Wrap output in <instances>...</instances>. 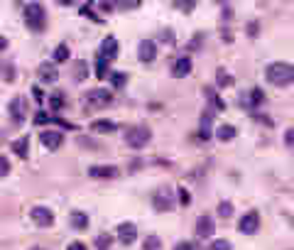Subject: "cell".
Returning a JSON list of instances; mask_svg holds the SVG:
<instances>
[{
    "instance_id": "obj_48",
    "label": "cell",
    "mask_w": 294,
    "mask_h": 250,
    "mask_svg": "<svg viewBox=\"0 0 294 250\" xmlns=\"http://www.w3.org/2000/svg\"><path fill=\"white\" fill-rule=\"evenodd\" d=\"M223 17H233V10H230V5H226V8H223Z\"/></svg>"
},
{
    "instance_id": "obj_37",
    "label": "cell",
    "mask_w": 294,
    "mask_h": 250,
    "mask_svg": "<svg viewBox=\"0 0 294 250\" xmlns=\"http://www.w3.org/2000/svg\"><path fill=\"white\" fill-rule=\"evenodd\" d=\"M177 192H179V204H181V206H186V204H189V201H192V194L186 192L184 186H179Z\"/></svg>"
},
{
    "instance_id": "obj_36",
    "label": "cell",
    "mask_w": 294,
    "mask_h": 250,
    "mask_svg": "<svg viewBox=\"0 0 294 250\" xmlns=\"http://www.w3.org/2000/svg\"><path fill=\"white\" fill-rule=\"evenodd\" d=\"M120 10H135V8H140V0H128V3H115Z\"/></svg>"
},
{
    "instance_id": "obj_46",
    "label": "cell",
    "mask_w": 294,
    "mask_h": 250,
    "mask_svg": "<svg viewBox=\"0 0 294 250\" xmlns=\"http://www.w3.org/2000/svg\"><path fill=\"white\" fill-rule=\"evenodd\" d=\"M47 120H49V115H47V113H37V115H34V123H47Z\"/></svg>"
},
{
    "instance_id": "obj_5",
    "label": "cell",
    "mask_w": 294,
    "mask_h": 250,
    "mask_svg": "<svg viewBox=\"0 0 294 250\" xmlns=\"http://www.w3.org/2000/svg\"><path fill=\"white\" fill-rule=\"evenodd\" d=\"M152 204H155V209H157V211H170L172 206H174L172 189H167V186H159L157 192H155V196H152Z\"/></svg>"
},
{
    "instance_id": "obj_47",
    "label": "cell",
    "mask_w": 294,
    "mask_h": 250,
    "mask_svg": "<svg viewBox=\"0 0 294 250\" xmlns=\"http://www.w3.org/2000/svg\"><path fill=\"white\" fill-rule=\"evenodd\" d=\"M34 91V98H37V101H42V98H45V93H42V89H32Z\"/></svg>"
},
{
    "instance_id": "obj_12",
    "label": "cell",
    "mask_w": 294,
    "mask_h": 250,
    "mask_svg": "<svg viewBox=\"0 0 294 250\" xmlns=\"http://www.w3.org/2000/svg\"><path fill=\"white\" fill-rule=\"evenodd\" d=\"M214 231H216V226H214V218L211 216H199V221H196V236L199 238H208V236H214Z\"/></svg>"
},
{
    "instance_id": "obj_16",
    "label": "cell",
    "mask_w": 294,
    "mask_h": 250,
    "mask_svg": "<svg viewBox=\"0 0 294 250\" xmlns=\"http://www.w3.org/2000/svg\"><path fill=\"white\" fill-rule=\"evenodd\" d=\"M39 79L42 81H47V84H54V81L59 79V71H57V67L54 64H49V61H45V64H39Z\"/></svg>"
},
{
    "instance_id": "obj_23",
    "label": "cell",
    "mask_w": 294,
    "mask_h": 250,
    "mask_svg": "<svg viewBox=\"0 0 294 250\" xmlns=\"http://www.w3.org/2000/svg\"><path fill=\"white\" fill-rule=\"evenodd\" d=\"M216 111H208V113H204V118H201V137L204 140H208L211 137V118H214Z\"/></svg>"
},
{
    "instance_id": "obj_25",
    "label": "cell",
    "mask_w": 294,
    "mask_h": 250,
    "mask_svg": "<svg viewBox=\"0 0 294 250\" xmlns=\"http://www.w3.org/2000/svg\"><path fill=\"white\" fill-rule=\"evenodd\" d=\"M111 245H113V236H111V233L96 236V248L98 250H111Z\"/></svg>"
},
{
    "instance_id": "obj_29",
    "label": "cell",
    "mask_w": 294,
    "mask_h": 250,
    "mask_svg": "<svg viewBox=\"0 0 294 250\" xmlns=\"http://www.w3.org/2000/svg\"><path fill=\"white\" fill-rule=\"evenodd\" d=\"M125 81H128V76H125L123 71H113V74H111V84H113V89H120Z\"/></svg>"
},
{
    "instance_id": "obj_17",
    "label": "cell",
    "mask_w": 294,
    "mask_h": 250,
    "mask_svg": "<svg viewBox=\"0 0 294 250\" xmlns=\"http://www.w3.org/2000/svg\"><path fill=\"white\" fill-rule=\"evenodd\" d=\"M69 223H71V228H76V231H83V228H89V216L76 209V211L69 214Z\"/></svg>"
},
{
    "instance_id": "obj_18",
    "label": "cell",
    "mask_w": 294,
    "mask_h": 250,
    "mask_svg": "<svg viewBox=\"0 0 294 250\" xmlns=\"http://www.w3.org/2000/svg\"><path fill=\"white\" fill-rule=\"evenodd\" d=\"M12 150H15V155H17V157H27V155H30V135H23L20 137V140H15V142H12Z\"/></svg>"
},
{
    "instance_id": "obj_22",
    "label": "cell",
    "mask_w": 294,
    "mask_h": 250,
    "mask_svg": "<svg viewBox=\"0 0 294 250\" xmlns=\"http://www.w3.org/2000/svg\"><path fill=\"white\" fill-rule=\"evenodd\" d=\"M76 142H79L81 148L91 150V152H98V150H103V145L98 142V140H93V137H83V135H81L79 140H76Z\"/></svg>"
},
{
    "instance_id": "obj_9",
    "label": "cell",
    "mask_w": 294,
    "mask_h": 250,
    "mask_svg": "<svg viewBox=\"0 0 294 250\" xmlns=\"http://www.w3.org/2000/svg\"><path fill=\"white\" fill-rule=\"evenodd\" d=\"M115 57H118V39H115V37H106L101 42V54H98V59L113 61Z\"/></svg>"
},
{
    "instance_id": "obj_21",
    "label": "cell",
    "mask_w": 294,
    "mask_h": 250,
    "mask_svg": "<svg viewBox=\"0 0 294 250\" xmlns=\"http://www.w3.org/2000/svg\"><path fill=\"white\" fill-rule=\"evenodd\" d=\"M91 130H96V133H113L115 123L113 120H106V118H103V120H93V123H91Z\"/></svg>"
},
{
    "instance_id": "obj_24",
    "label": "cell",
    "mask_w": 294,
    "mask_h": 250,
    "mask_svg": "<svg viewBox=\"0 0 294 250\" xmlns=\"http://www.w3.org/2000/svg\"><path fill=\"white\" fill-rule=\"evenodd\" d=\"M61 108H64V93L54 91L49 96V111H61Z\"/></svg>"
},
{
    "instance_id": "obj_13",
    "label": "cell",
    "mask_w": 294,
    "mask_h": 250,
    "mask_svg": "<svg viewBox=\"0 0 294 250\" xmlns=\"http://www.w3.org/2000/svg\"><path fill=\"white\" fill-rule=\"evenodd\" d=\"M189 74H192V59L179 57L174 61V67H172V76H174V79H184V76H189Z\"/></svg>"
},
{
    "instance_id": "obj_20",
    "label": "cell",
    "mask_w": 294,
    "mask_h": 250,
    "mask_svg": "<svg viewBox=\"0 0 294 250\" xmlns=\"http://www.w3.org/2000/svg\"><path fill=\"white\" fill-rule=\"evenodd\" d=\"M262 101H265V93H262L260 89H253V91H250L248 96L243 98V103H245L248 108H258V106H260Z\"/></svg>"
},
{
    "instance_id": "obj_40",
    "label": "cell",
    "mask_w": 294,
    "mask_h": 250,
    "mask_svg": "<svg viewBox=\"0 0 294 250\" xmlns=\"http://www.w3.org/2000/svg\"><path fill=\"white\" fill-rule=\"evenodd\" d=\"M284 145H292V148H294V128L284 133Z\"/></svg>"
},
{
    "instance_id": "obj_8",
    "label": "cell",
    "mask_w": 294,
    "mask_h": 250,
    "mask_svg": "<svg viewBox=\"0 0 294 250\" xmlns=\"http://www.w3.org/2000/svg\"><path fill=\"white\" fill-rule=\"evenodd\" d=\"M155 57H157V45H155L152 39H142V42L137 45V59L150 64V61H155Z\"/></svg>"
},
{
    "instance_id": "obj_15",
    "label": "cell",
    "mask_w": 294,
    "mask_h": 250,
    "mask_svg": "<svg viewBox=\"0 0 294 250\" xmlns=\"http://www.w3.org/2000/svg\"><path fill=\"white\" fill-rule=\"evenodd\" d=\"M8 111H10V118L15 123L20 125L25 120V98H12L10 106H8Z\"/></svg>"
},
{
    "instance_id": "obj_27",
    "label": "cell",
    "mask_w": 294,
    "mask_h": 250,
    "mask_svg": "<svg viewBox=\"0 0 294 250\" xmlns=\"http://www.w3.org/2000/svg\"><path fill=\"white\" fill-rule=\"evenodd\" d=\"M216 84H218V86H230V84H233V76L226 74V69H218V71H216Z\"/></svg>"
},
{
    "instance_id": "obj_4",
    "label": "cell",
    "mask_w": 294,
    "mask_h": 250,
    "mask_svg": "<svg viewBox=\"0 0 294 250\" xmlns=\"http://www.w3.org/2000/svg\"><path fill=\"white\" fill-rule=\"evenodd\" d=\"M111 101H113V93L106 91V89H93V91H89L83 96V106H86V108H93V111L106 108Z\"/></svg>"
},
{
    "instance_id": "obj_35",
    "label": "cell",
    "mask_w": 294,
    "mask_h": 250,
    "mask_svg": "<svg viewBox=\"0 0 294 250\" xmlns=\"http://www.w3.org/2000/svg\"><path fill=\"white\" fill-rule=\"evenodd\" d=\"M3 79L15 81V69H12V64H3Z\"/></svg>"
},
{
    "instance_id": "obj_51",
    "label": "cell",
    "mask_w": 294,
    "mask_h": 250,
    "mask_svg": "<svg viewBox=\"0 0 294 250\" xmlns=\"http://www.w3.org/2000/svg\"><path fill=\"white\" fill-rule=\"evenodd\" d=\"M292 250H294V248H292Z\"/></svg>"
},
{
    "instance_id": "obj_44",
    "label": "cell",
    "mask_w": 294,
    "mask_h": 250,
    "mask_svg": "<svg viewBox=\"0 0 294 250\" xmlns=\"http://www.w3.org/2000/svg\"><path fill=\"white\" fill-rule=\"evenodd\" d=\"M201 39H204V34H196V37H194V42L189 45V49H196V47L201 45Z\"/></svg>"
},
{
    "instance_id": "obj_14",
    "label": "cell",
    "mask_w": 294,
    "mask_h": 250,
    "mask_svg": "<svg viewBox=\"0 0 294 250\" xmlns=\"http://www.w3.org/2000/svg\"><path fill=\"white\" fill-rule=\"evenodd\" d=\"M137 238V228L133 223H120L118 226V240L123 243V245H130V243H135Z\"/></svg>"
},
{
    "instance_id": "obj_50",
    "label": "cell",
    "mask_w": 294,
    "mask_h": 250,
    "mask_svg": "<svg viewBox=\"0 0 294 250\" xmlns=\"http://www.w3.org/2000/svg\"><path fill=\"white\" fill-rule=\"evenodd\" d=\"M30 250H42V248H30Z\"/></svg>"
},
{
    "instance_id": "obj_41",
    "label": "cell",
    "mask_w": 294,
    "mask_h": 250,
    "mask_svg": "<svg viewBox=\"0 0 294 250\" xmlns=\"http://www.w3.org/2000/svg\"><path fill=\"white\" fill-rule=\"evenodd\" d=\"M174 250H196L194 248V243H186V240H181V243H177V248Z\"/></svg>"
},
{
    "instance_id": "obj_33",
    "label": "cell",
    "mask_w": 294,
    "mask_h": 250,
    "mask_svg": "<svg viewBox=\"0 0 294 250\" xmlns=\"http://www.w3.org/2000/svg\"><path fill=\"white\" fill-rule=\"evenodd\" d=\"M211 250H233V248H230V243L226 238H218L211 243Z\"/></svg>"
},
{
    "instance_id": "obj_2",
    "label": "cell",
    "mask_w": 294,
    "mask_h": 250,
    "mask_svg": "<svg viewBox=\"0 0 294 250\" xmlns=\"http://www.w3.org/2000/svg\"><path fill=\"white\" fill-rule=\"evenodd\" d=\"M25 23H27V27L30 30H34V32H42L47 27V12L45 8L39 5V3H30L27 8H25Z\"/></svg>"
},
{
    "instance_id": "obj_3",
    "label": "cell",
    "mask_w": 294,
    "mask_h": 250,
    "mask_svg": "<svg viewBox=\"0 0 294 250\" xmlns=\"http://www.w3.org/2000/svg\"><path fill=\"white\" fill-rule=\"evenodd\" d=\"M152 140V130L145 128V125H137V128H130L128 133H125V142L130 145L133 150H142Z\"/></svg>"
},
{
    "instance_id": "obj_45",
    "label": "cell",
    "mask_w": 294,
    "mask_h": 250,
    "mask_svg": "<svg viewBox=\"0 0 294 250\" xmlns=\"http://www.w3.org/2000/svg\"><path fill=\"white\" fill-rule=\"evenodd\" d=\"M67 250H89L83 243H69V248Z\"/></svg>"
},
{
    "instance_id": "obj_28",
    "label": "cell",
    "mask_w": 294,
    "mask_h": 250,
    "mask_svg": "<svg viewBox=\"0 0 294 250\" xmlns=\"http://www.w3.org/2000/svg\"><path fill=\"white\" fill-rule=\"evenodd\" d=\"M218 216L221 218L233 216V204H230V201H221V204H218Z\"/></svg>"
},
{
    "instance_id": "obj_39",
    "label": "cell",
    "mask_w": 294,
    "mask_h": 250,
    "mask_svg": "<svg viewBox=\"0 0 294 250\" xmlns=\"http://www.w3.org/2000/svg\"><path fill=\"white\" fill-rule=\"evenodd\" d=\"M49 123H57V125H61V128H69V130H76V125L67 123V120H61V118H49Z\"/></svg>"
},
{
    "instance_id": "obj_6",
    "label": "cell",
    "mask_w": 294,
    "mask_h": 250,
    "mask_svg": "<svg viewBox=\"0 0 294 250\" xmlns=\"http://www.w3.org/2000/svg\"><path fill=\"white\" fill-rule=\"evenodd\" d=\"M30 218H32L39 228H49L54 223V214H52L47 206H34L32 211H30Z\"/></svg>"
},
{
    "instance_id": "obj_10",
    "label": "cell",
    "mask_w": 294,
    "mask_h": 250,
    "mask_svg": "<svg viewBox=\"0 0 294 250\" xmlns=\"http://www.w3.org/2000/svg\"><path fill=\"white\" fill-rule=\"evenodd\" d=\"M89 177H93V179H113V177H118V167L93 164V167H89Z\"/></svg>"
},
{
    "instance_id": "obj_11",
    "label": "cell",
    "mask_w": 294,
    "mask_h": 250,
    "mask_svg": "<svg viewBox=\"0 0 294 250\" xmlns=\"http://www.w3.org/2000/svg\"><path fill=\"white\" fill-rule=\"evenodd\" d=\"M39 140H42V145H45L47 150H59L61 142H64V135L57 133V130H45V133L39 135Z\"/></svg>"
},
{
    "instance_id": "obj_7",
    "label": "cell",
    "mask_w": 294,
    "mask_h": 250,
    "mask_svg": "<svg viewBox=\"0 0 294 250\" xmlns=\"http://www.w3.org/2000/svg\"><path fill=\"white\" fill-rule=\"evenodd\" d=\"M258 228H260V216H258V211H250V214H245L240 218L238 231L245 233V236H253V233H258Z\"/></svg>"
},
{
    "instance_id": "obj_31",
    "label": "cell",
    "mask_w": 294,
    "mask_h": 250,
    "mask_svg": "<svg viewBox=\"0 0 294 250\" xmlns=\"http://www.w3.org/2000/svg\"><path fill=\"white\" fill-rule=\"evenodd\" d=\"M142 250H159V238L157 236H147L142 243Z\"/></svg>"
},
{
    "instance_id": "obj_32",
    "label": "cell",
    "mask_w": 294,
    "mask_h": 250,
    "mask_svg": "<svg viewBox=\"0 0 294 250\" xmlns=\"http://www.w3.org/2000/svg\"><path fill=\"white\" fill-rule=\"evenodd\" d=\"M111 71H108V61H103V59H98V64H96V76L98 79H106Z\"/></svg>"
},
{
    "instance_id": "obj_43",
    "label": "cell",
    "mask_w": 294,
    "mask_h": 250,
    "mask_svg": "<svg viewBox=\"0 0 294 250\" xmlns=\"http://www.w3.org/2000/svg\"><path fill=\"white\" fill-rule=\"evenodd\" d=\"M159 37H162V42H174V34H172V30H164Z\"/></svg>"
},
{
    "instance_id": "obj_49",
    "label": "cell",
    "mask_w": 294,
    "mask_h": 250,
    "mask_svg": "<svg viewBox=\"0 0 294 250\" xmlns=\"http://www.w3.org/2000/svg\"><path fill=\"white\" fill-rule=\"evenodd\" d=\"M5 47H8V39H5V37H0V52H3Z\"/></svg>"
},
{
    "instance_id": "obj_19",
    "label": "cell",
    "mask_w": 294,
    "mask_h": 250,
    "mask_svg": "<svg viewBox=\"0 0 294 250\" xmlns=\"http://www.w3.org/2000/svg\"><path fill=\"white\" fill-rule=\"evenodd\" d=\"M236 135H238V130L233 125H218V130H216V137H218L221 142H230Z\"/></svg>"
},
{
    "instance_id": "obj_30",
    "label": "cell",
    "mask_w": 294,
    "mask_h": 250,
    "mask_svg": "<svg viewBox=\"0 0 294 250\" xmlns=\"http://www.w3.org/2000/svg\"><path fill=\"white\" fill-rule=\"evenodd\" d=\"M69 59V47L67 45H59L54 49V61H67Z\"/></svg>"
},
{
    "instance_id": "obj_26",
    "label": "cell",
    "mask_w": 294,
    "mask_h": 250,
    "mask_svg": "<svg viewBox=\"0 0 294 250\" xmlns=\"http://www.w3.org/2000/svg\"><path fill=\"white\" fill-rule=\"evenodd\" d=\"M74 71H76V74H74V79L83 81V79H86V74H89V64H86V61H76V64H74Z\"/></svg>"
},
{
    "instance_id": "obj_42",
    "label": "cell",
    "mask_w": 294,
    "mask_h": 250,
    "mask_svg": "<svg viewBox=\"0 0 294 250\" xmlns=\"http://www.w3.org/2000/svg\"><path fill=\"white\" fill-rule=\"evenodd\" d=\"M258 30H260V25H258V23H250L248 25V34H250V37H258Z\"/></svg>"
},
{
    "instance_id": "obj_1",
    "label": "cell",
    "mask_w": 294,
    "mask_h": 250,
    "mask_svg": "<svg viewBox=\"0 0 294 250\" xmlns=\"http://www.w3.org/2000/svg\"><path fill=\"white\" fill-rule=\"evenodd\" d=\"M265 74H267V81L275 86H287L294 81V67L287 61H272L270 67L265 69Z\"/></svg>"
},
{
    "instance_id": "obj_38",
    "label": "cell",
    "mask_w": 294,
    "mask_h": 250,
    "mask_svg": "<svg viewBox=\"0 0 294 250\" xmlns=\"http://www.w3.org/2000/svg\"><path fill=\"white\" fill-rule=\"evenodd\" d=\"M5 174H10V162H8V157L0 155V177H5Z\"/></svg>"
},
{
    "instance_id": "obj_34",
    "label": "cell",
    "mask_w": 294,
    "mask_h": 250,
    "mask_svg": "<svg viewBox=\"0 0 294 250\" xmlns=\"http://www.w3.org/2000/svg\"><path fill=\"white\" fill-rule=\"evenodd\" d=\"M174 8H179V10L192 12L194 8H196V3H194V0H186V3H184V0H177V3H174Z\"/></svg>"
}]
</instances>
